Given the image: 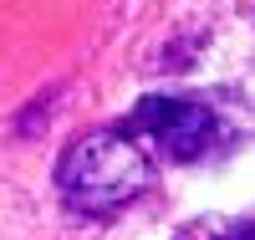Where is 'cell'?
<instances>
[{
    "label": "cell",
    "mask_w": 255,
    "mask_h": 240,
    "mask_svg": "<svg viewBox=\"0 0 255 240\" xmlns=\"http://www.w3.org/2000/svg\"><path fill=\"white\" fill-rule=\"evenodd\" d=\"M153 179V164H148L143 143L128 133H87L77 138L56 164V189L61 200L82 215H118L123 205H133L138 194Z\"/></svg>",
    "instance_id": "obj_1"
},
{
    "label": "cell",
    "mask_w": 255,
    "mask_h": 240,
    "mask_svg": "<svg viewBox=\"0 0 255 240\" xmlns=\"http://www.w3.org/2000/svg\"><path fill=\"white\" fill-rule=\"evenodd\" d=\"M128 133L168 164H189L204 159L215 143V113L194 97H143L128 118Z\"/></svg>",
    "instance_id": "obj_2"
},
{
    "label": "cell",
    "mask_w": 255,
    "mask_h": 240,
    "mask_svg": "<svg viewBox=\"0 0 255 240\" xmlns=\"http://www.w3.org/2000/svg\"><path fill=\"white\" fill-rule=\"evenodd\" d=\"M179 240H255V230L245 220H194Z\"/></svg>",
    "instance_id": "obj_3"
}]
</instances>
